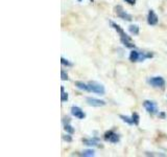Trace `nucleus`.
Listing matches in <instances>:
<instances>
[{"label":"nucleus","instance_id":"1","mask_svg":"<svg viewBox=\"0 0 167 157\" xmlns=\"http://www.w3.org/2000/svg\"><path fill=\"white\" fill-rule=\"evenodd\" d=\"M88 86H89V91L90 92H93V93H96V94H99V95H103L106 93V89L101 84L97 83V82H89L88 83Z\"/></svg>","mask_w":167,"mask_h":157},{"label":"nucleus","instance_id":"2","mask_svg":"<svg viewBox=\"0 0 167 157\" xmlns=\"http://www.w3.org/2000/svg\"><path fill=\"white\" fill-rule=\"evenodd\" d=\"M148 83L156 88H163L165 86V80L162 77H153V78L148 79Z\"/></svg>","mask_w":167,"mask_h":157},{"label":"nucleus","instance_id":"3","mask_svg":"<svg viewBox=\"0 0 167 157\" xmlns=\"http://www.w3.org/2000/svg\"><path fill=\"white\" fill-rule=\"evenodd\" d=\"M143 107L145 108V110L150 114H156L158 113V106L156 104V102L153 101H144L143 102Z\"/></svg>","mask_w":167,"mask_h":157},{"label":"nucleus","instance_id":"4","mask_svg":"<svg viewBox=\"0 0 167 157\" xmlns=\"http://www.w3.org/2000/svg\"><path fill=\"white\" fill-rule=\"evenodd\" d=\"M115 11H116L117 16H118L120 19L126 20V21H132V20H133L132 15H130V14H128V13L125 12V11H123L122 6L117 5L116 8H115Z\"/></svg>","mask_w":167,"mask_h":157},{"label":"nucleus","instance_id":"5","mask_svg":"<svg viewBox=\"0 0 167 157\" xmlns=\"http://www.w3.org/2000/svg\"><path fill=\"white\" fill-rule=\"evenodd\" d=\"M105 139L109 140L110 142H113V144H117V142H119V139H120V137H119L118 134L115 133V132L108 131V132H106V134H105Z\"/></svg>","mask_w":167,"mask_h":157},{"label":"nucleus","instance_id":"6","mask_svg":"<svg viewBox=\"0 0 167 157\" xmlns=\"http://www.w3.org/2000/svg\"><path fill=\"white\" fill-rule=\"evenodd\" d=\"M71 114L73 115V116L77 117L78 119H84V118L86 117V113L77 106H72L71 107Z\"/></svg>","mask_w":167,"mask_h":157},{"label":"nucleus","instance_id":"7","mask_svg":"<svg viewBox=\"0 0 167 157\" xmlns=\"http://www.w3.org/2000/svg\"><path fill=\"white\" fill-rule=\"evenodd\" d=\"M158 21H159V18H158L157 14L153 12V10H150L147 14V23L150 25H157Z\"/></svg>","mask_w":167,"mask_h":157},{"label":"nucleus","instance_id":"8","mask_svg":"<svg viewBox=\"0 0 167 157\" xmlns=\"http://www.w3.org/2000/svg\"><path fill=\"white\" fill-rule=\"evenodd\" d=\"M87 103L90 106H93V107H102L106 105L105 101H101V100L98 99H94V97H87Z\"/></svg>","mask_w":167,"mask_h":157},{"label":"nucleus","instance_id":"9","mask_svg":"<svg viewBox=\"0 0 167 157\" xmlns=\"http://www.w3.org/2000/svg\"><path fill=\"white\" fill-rule=\"evenodd\" d=\"M120 41L125 47H128V48H135V44L132 42V40H131V38L128 37H128L120 38Z\"/></svg>","mask_w":167,"mask_h":157},{"label":"nucleus","instance_id":"10","mask_svg":"<svg viewBox=\"0 0 167 157\" xmlns=\"http://www.w3.org/2000/svg\"><path fill=\"white\" fill-rule=\"evenodd\" d=\"M111 25H112V27H113V28H114L115 31H116L117 33H118L119 35H120V38H123V37H128V35H126V34L124 33V31H123V29L121 28V27L119 26L118 24H116V23H115V22H111Z\"/></svg>","mask_w":167,"mask_h":157},{"label":"nucleus","instance_id":"11","mask_svg":"<svg viewBox=\"0 0 167 157\" xmlns=\"http://www.w3.org/2000/svg\"><path fill=\"white\" fill-rule=\"evenodd\" d=\"M83 142L86 146L89 147H94V146H98V138H90V139H83Z\"/></svg>","mask_w":167,"mask_h":157},{"label":"nucleus","instance_id":"12","mask_svg":"<svg viewBox=\"0 0 167 157\" xmlns=\"http://www.w3.org/2000/svg\"><path fill=\"white\" fill-rule=\"evenodd\" d=\"M140 57V52L137 51H132L130 54V61L131 62H138Z\"/></svg>","mask_w":167,"mask_h":157},{"label":"nucleus","instance_id":"13","mask_svg":"<svg viewBox=\"0 0 167 157\" xmlns=\"http://www.w3.org/2000/svg\"><path fill=\"white\" fill-rule=\"evenodd\" d=\"M75 86L80 90H85V91H89V86H88V84L84 83V82H80V81L75 82Z\"/></svg>","mask_w":167,"mask_h":157},{"label":"nucleus","instance_id":"14","mask_svg":"<svg viewBox=\"0 0 167 157\" xmlns=\"http://www.w3.org/2000/svg\"><path fill=\"white\" fill-rule=\"evenodd\" d=\"M128 31L133 35H139V26L138 25H130L128 26Z\"/></svg>","mask_w":167,"mask_h":157},{"label":"nucleus","instance_id":"15","mask_svg":"<svg viewBox=\"0 0 167 157\" xmlns=\"http://www.w3.org/2000/svg\"><path fill=\"white\" fill-rule=\"evenodd\" d=\"M61 92H62V94H61V101L62 102H67L68 101V93L65 92L64 90V87H61Z\"/></svg>","mask_w":167,"mask_h":157},{"label":"nucleus","instance_id":"16","mask_svg":"<svg viewBox=\"0 0 167 157\" xmlns=\"http://www.w3.org/2000/svg\"><path fill=\"white\" fill-rule=\"evenodd\" d=\"M80 156H88V157H91V156H94L95 155V152L93 150H86L84 151L82 154H80Z\"/></svg>","mask_w":167,"mask_h":157},{"label":"nucleus","instance_id":"17","mask_svg":"<svg viewBox=\"0 0 167 157\" xmlns=\"http://www.w3.org/2000/svg\"><path fill=\"white\" fill-rule=\"evenodd\" d=\"M64 130L66 131L67 133H69V134H73V133H74V129H73V127H72L70 124H65V126H64Z\"/></svg>","mask_w":167,"mask_h":157},{"label":"nucleus","instance_id":"18","mask_svg":"<svg viewBox=\"0 0 167 157\" xmlns=\"http://www.w3.org/2000/svg\"><path fill=\"white\" fill-rule=\"evenodd\" d=\"M132 119H133V123H134V125H139V122H140V116L138 113L134 112L132 115Z\"/></svg>","mask_w":167,"mask_h":157},{"label":"nucleus","instance_id":"19","mask_svg":"<svg viewBox=\"0 0 167 157\" xmlns=\"http://www.w3.org/2000/svg\"><path fill=\"white\" fill-rule=\"evenodd\" d=\"M120 118L123 120L124 123H126V124L128 125H133L134 123H133V119L132 117H128V116H125V115H120Z\"/></svg>","mask_w":167,"mask_h":157},{"label":"nucleus","instance_id":"20","mask_svg":"<svg viewBox=\"0 0 167 157\" xmlns=\"http://www.w3.org/2000/svg\"><path fill=\"white\" fill-rule=\"evenodd\" d=\"M61 63H62V64L64 65V66H67V67H71V66L73 65L71 62H69V61L67 60V59L63 58V57H62V58H61Z\"/></svg>","mask_w":167,"mask_h":157},{"label":"nucleus","instance_id":"21","mask_svg":"<svg viewBox=\"0 0 167 157\" xmlns=\"http://www.w3.org/2000/svg\"><path fill=\"white\" fill-rule=\"evenodd\" d=\"M61 79H62L63 81H68V80H69L68 74H66V71H65V70H62V71H61Z\"/></svg>","mask_w":167,"mask_h":157},{"label":"nucleus","instance_id":"22","mask_svg":"<svg viewBox=\"0 0 167 157\" xmlns=\"http://www.w3.org/2000/svg\"><path fill=\"white\" fill-rule=\"evenodd\" d=\"M63 139H64L65 142H72V137L70 135H64V136H63Z\"/></svg>","mask_w":167,"mask_h":157},{"label":"nucleus","instance_id":"23","mask_svg":"<svg viewBox=\"0 0 167 157\" xmlns=\"http://www.w3.org/2000/svg\"><path fill=\"white\" fill-rule=\"evenodd\" d=\"M126 3L131 4V5H134L135 3H136V0H124Z\"/></svg>","mask_w":167,"mask_h":157},{"label":"nucleus","instance_id":"24","mask_svg":"<svg viewBox=\"0 0 167 157\" xmlns=\"http://www.w3.org/2000/svg\"><path fill=\"white\" fill-rule=\"evenodd\" d=\"M159 116L161 117V118H165V113H164V112H161V113L159 114Z\"/></svg>","mask_w":167,"mask_h":157},{"label":"nucleus","instance_id":"25","mask_svg":"<svg viewBox=\"0 0 167 157\" xmlns=\"http://www.w3.org/2000/svg\"><path fill=\"white\" fill-rule=\"evenodd\" d=\"M78 1H80H80H83V0H78Z\"/></svg>","mask_w":167,"mask_h":157}]
</instances>
